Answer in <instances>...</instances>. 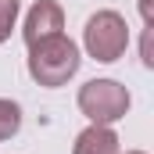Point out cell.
Instances as JSON below:
<instances>
[{
    "instance_id": "ba28073f",
    "label": "cell",
    "mask_w": 154,
    "mask_h": 154,
    "mask_svg": "<svg viewBox=\"0 0 154 154\" xmlns=\"http://www.w3.org/2000/svg\"><path fill=\"white\" fill-rule=\"evenodd\" d=\"M154 0H140V14H143V22H147V25H154Z\"/></svg>"
},
{
    "instance_id": "9c48e42d",
    "label": "cell",
    "mask_w": 154,
    "mask_h": 154,
    "mask_svg": "<svg viewBox=\"0 0 154 154\" xmlns=\"http://www.w3.org/2000/svg\"><path fill=\"white\" fill-rule=\"evenodd\" d=\"M129 154H143V151H129Z\"/></svg>"
},
{
    "instance_id": "277c9868",
    "label": "cell",
    "mask_w": 154,
    "mask_h": 154,
    "mask_svg": "<svg viewBox=\"0 0 154 154\" xmlns=\"http://www.w3.org/2000/svg\"><path fill=\"white\" fill-rule=\"evenodd\" d=\"M61 29H65V11H61V4H57V0H36V4L29 7V14H25L22 36H25V43L32 47V43H39V39L61 36Z\"/></svg>"
},
{
    "instance_id": "6da1fadb",
    "label": "cell",
    "mask_w": 154,
    "mask_h": 154,
    "mask_svg": "<svg viewBox=\"0 0 154 154\" xmlns=\"http://www.w3.org/2000/svg\"><path fill=\"white\" fill-rule=\"evenodd\" d=\"M79 47L65 36H50V39H39L29 47V75L36 79L39 86H65L68 79L79 72Z\"/></svg>"
},
{
    "instance_id": "52a82bcc",
    "label": "cell",
    "mask_w": 154,
    "mask_h": 154,
    "mask_svg": "<svg viewBox=\"0 0 154 154\" xmlns=\"http://www.w3.org/2000/svg\"><path fill=\"white\" fill-rule=\"evenodd\" d=\"M18 11H22L18 0H0V43L11 36V29H14V22H18Z\"/></svg>"
},
{
    "instance_id": "5b68a950",
    "label": "cell",
    "mask_w": 154,
    "mask_h": 154,
    "mask_svg": "<svg viewBox=\"0 0 154 154\" xmlns=\"http://www.w3.org/2000/svg\"><path fill=\"white\" fill-rule=\"evenodd\" d=\"M72 154H118V136L111 125H86L75 136V147Z\"/></svg>"
},
{
    "instance_id": "7a4b0ae2",
    "label": "cell",
    "mask_w": 154,
    "mask_h": 154,
    "mask_svg": "<svg viewBox=\"0 0 154 154\" xmlns=\"http://www.w3.org/2000/svg\"><path fill=\"white\" fill-rule=\"evenodd\" d=\"M82 47L100 65L118 61L125 54V47H129V25H125V18L118 11H97V14H90V22L82 29Z\"/></svg>"
},
{
    "instance_id": "8992f818",
    "label": "cell",
    "mask_w": 154,
    "mask_h": 154,
    "mask_svg": "<svg viewBox=\"0 0 154 154\" xmlns=\"http://www.w3.org/2000/svg\"><path fill=\"white\" fill-rule=\"evenodd\" d=\"M22 129V108L7 97H0V140H11Z\"/></svg>"
},
{
    "instance_id": "3957f363",
    "label": "cell",
    "mask_w": 154,
    "mask_h": 154,
    "mask_svg": "<svg viewBox=\"0 0 154 154\" xmlns=\"http://www.w3.org/2000/svg\"><path fill=\"white\" fill-rule=\"evenodd\" d=\"M79 111L97 125H111L129 111V90L115 79H90L79 90Z\"/></svg>"
}]
</instances>
